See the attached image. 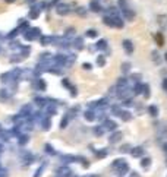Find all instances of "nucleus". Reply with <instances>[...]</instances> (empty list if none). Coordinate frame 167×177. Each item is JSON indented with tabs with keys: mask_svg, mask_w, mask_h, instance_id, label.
<instances>
[{
	"mask_svg": "<svg viewBox=\"0 0 167 177\" xmlns=\"http://www.w3.org/2000/svg\"><path fill=\"white\" fill-rule=\"evenodd\" d=\"M103 22L107 26H112V28H123V21L120 16H112V15H106L103 18Z\"/></svg>",
	"mask_w": 167,
	"mask_h": 177,
	"instance_id": "obj_1",
	"label": "nucleus"
},
{
	"mask_svg": "<svg viewBox=\"0 0 167 177\" xmlns=\"http://www.w3.org/2000/svg\"><path fill=\"white\" fill-rule=\"evenodd\" d=\"M112 113H113L114 116L120 117L122 120H125V122H129V120L132 119V114L127 111V110H122L120 107H117V105H113V107H112Z\"/></svg>",
	"mask_w": 167,
	"mask_h": 177,
	"instance_id": "obj_2",
	"label": "nucleus"
},
{
	"mask_svg": "<svg viewBox=\"0 0 167 177\" xmlns=\"http://www.w3.org/2000/svg\"><path fill=\"white\" fill-rule=\"evenodd\" d=\"M40 28H29L27 29L25 32H24V38L27 40V41H32L35 40L37 37H40Z\"/></svg>",
	"mask_w": 167,
	"mask_h": 177,
	"instance_id": "obj_3",
	"label": "nucleus"
},
{
	"mask_svg": "<svg viewBox=\"0 0 167 177\" xmlns=\"http://www.w3.org/2000/svg\"><path fill=\"white\" fill-rule=\"evenodd\" d=\"M56 12H57V15L65 16V15H67V13L70 12V7H69V5L60 3V5H57V6H56Z\"/></svg>",
	"mask_w": 167,
	"mask_h": 177,
	"instance_id": "obj_4",
	"label": "nucleus"
},
{
	"mask_svg": "<svg viewBox=\"0 0 167 177\" xmlns=\"http://www.w3.org/2000/svg\"><path fill=\"white\" fill-rule=\"evenodd\" d=\"M53 63L56 66H66V56L65 54H56L53 57Z\"/></svg>",
	"mask_w": 167,
	"mask_h": 177,
	"instance_id": "obj_5",
	"label": "nucleus"
},
{
	"mask_svg": "<svg viewBox=\"0 0 167 177\" xmlns=\"http://www.w3.org/2000/svg\"><path fill=\"white\" fill-rule=\"evenodd\" d=\"M31 114H32V110H31V105H29V104H25L22 108H21V111H19V116L22 119H28Z\"/></svg>",
	"mask_w": 167,
	"mask_h": 177,
	"instance_id": "obj_6",
	"label": "nucleus"
},
{
	"mask_svg": "<svg viewBox=\"0 0 167 177\" xmlns=\"http://www.w3.org/2000/svg\"><path fill=\"white\" fill-rule=\"evenodd\" d=\"M21 160L24 161V164H25V165H29L31 163L35 161V157H34L31 152H24V154H22V157H21Z\"/></svg>",
	"mask_w": 167,
	"mask_h": 177,
	"instance_id": "obj_7",
	"label": "nucleus"
},
{
	"mask_svg": "<svg viewBox=\"0 0 167 177\" xmlns=\"http://www.w3.org/2000/svg\"><path fill=\"white\" fill-rule=\"evenodd\" d=\"M104 122H103V126H104V129H107V130H116V127H117V125L114 123L113 120H110V119H103Z\"/></svg>",
	"mask_w": 167,
	"mask_h": 177,
	"instance_id": "obj_8",
	"label": "nucleus"
},
{
	"mask_svg": "<svg viewBox=\"0 0 167 177\" xmlns=\"http://www.w3.org/2000/svg\"><path fill=\"white\" fill-rule=\"evenodd\" d=\"M127 84H129V81L126 78H122L117 81V84H116V91H122V89H125L127 88Z\"/></svg>",
	"mask_w": 167,
	"mask_h": 177,
	"instance_id": "obj_9",
	"label": "nucleus"
},
{
	"mask_svg": "<svg viewBox=\"0 0 167 177\" xmlns=\"http://www.w3.org/2000/svg\"><path fill=\"white\" fill-rule=\"evenodd\" d=\"M120 139H122V132H113L110 135V138H108V142L110 144H117Z\"/></svg>",
	"mask_w": 167,
	"mask_h": 177,
	"instance_id": "obj_10",
	"label": "nucleus"
},
{
	"mask_svg": "<svg viewBox=\"0 0 167 177\" xmlns=\"http://www.w3.org/2000/svg\"><path fill=\"white\" fill-rule=\"evenodd\" d=\"M122 44H123V48L126 50L127 54H132V53H134V44H132L131 40H125Z\"/></svg>",
	"mask_w": 167,
	"mask_h": 177,
	"instance_id": "obj_11",
	"label": "nucleus"
},
{
	"mask_svg": "<svg viewBox=\"0 0 167 177\" xmlns=\"http://www.w3.org/2000/svg\"><path fill=\"white\" fill-rule=\"evenodd\" d=\"M131 154H132V157L139 158L144 155V149H142V146H135V148L131 149Z\"/></svg>",
	"mask_w": 167,
	"mask_h": 177,
	"instance_id": "obj_12",
	"label": "nucleus"
},
{
	"mask_svg": "<svg viewBox=\"0 0 167 177\" xmlns=\"http://www.w3.org/2000/svg\"><path fill=\"white\" fill-rule=\"evenodd\" d=\"M34 86H35L37 89H40V91H44V89L47 88V84H46V81H44V79L38 78L37 81H35V84H34Z\"/></svg>",
	"mask_w": 167,
	"mask_h": 177,
	"instance_id": "obj_13",
	"label": "nucleus"
},
{
	"mask_svg": "<svg viewBox=\"0 0 167 177\" xmlns=\"http://www.w3.org/2000/svg\"><path fill=\"white\" fill-rule=\"evenodd\" d=\"M34 103L38 105L40 108H46L47 104H48V100H47V98H41V97H37V98L34 100Z\"/></svg>",
	"mask_w": 167,
	"mask_h": 177,
	"instance_id": "obj_14",
	"label": "nucleus"
},
{
	"mask_svg": "<svg viewBox=\"0 0 167 177\" xmlns=\"http://www.w3.org/2000/svg\"><path fill=\"white\" fill-rule=\"evenodd\" d=\"M62 85L65 86L66 89H69V91L72 92V95H76V89H75L74 86H72V84H70L67 79H63V81H62Z\"/></svg>",
	"mask_w": 167,
	"mask_h": 177,
	"instance_id": "obj_15",
	"label": "nucleus"
},
{
	"mask_svg": "<svg viewBox=\"0 0 167 177\" xmlns=\"http://www.w3.org/2000/svg\"><path fill=\"white\" fill-rule=\"evenodd\" d=\"M46 113L48 116H53V114L57 113V107H56L53 103H50V104H47V107H46Z\"/></svg>",
	"mask_w": 167,
	"mask_h": 177,
	"instance_id": "obj_16",
	"label": "nucleus"
},
{
	"mask_svg": "<svg viewBox=\"0 0 167 177\" xmlns=\"http://www.w3.org/2000/svg\"><path fill=\"white\" fill-rule=\"evenodd\" d=\"M41 46H48V44H51L54 41V37H50V35H43L41 37Z\"/></svg>",
	"mask_w": 167,
	"mask_h": 177,
	"instance_id": "obj_17",
	"label": "nucleus"
},
{
	"mask_svg": "<svg viewBox=\"0 0 167 177\" xmlns=\"http://www.w3.org/2000/svg\"><path fill=\"white\" fill-rule=\"evenodd\" d=\"M50 126H51V120H50L48 116H46V117L41 120V127H43L44 130H48V129H50Z\"/></svg>",
	"mask_w": 167,
	"mask_h": 177,
	"instance_id": "obj_18",
	"label": "nucleus"
},
{
	"mask_svg": "<svg viewBox=\"0 0 167 177\" xmlns=\"http://www.w3.org/2000/svg\"><path fill=\"white\" fill-rule=\"evenodd\" d=\"M84 117L87 119L88 122H93V120H95L97 114H95V111H94V110H87V111L84 113Z\"/></svg>",
	"mask_w": 167,
	"mask_h": 177,
	"instance_id": "obj_19",
	"label": "nucleus"
},
{
	"mask_svg": "<svg viewBox=\"0 0 167 177\" xmlns=\"http://www.w3.org/2000/svg\"><path fill=\"white\" fill-rule=\"evenodd\" d=\"M89 9H91L93 12H101V5L97 0H93V2L89 3Z\"/></svg>",
	"mask_w": 167,
	"mask_h": 177,
	"instance_id": "obj_20",
	"label": "nucleus"
},
{
	"mask_svg": "<svg viewBox=\"0 0 167 177\" xmlns=\"http://www.w3.org/2000/svg\"><path fill=\"white\" fill-rule=\"evenodd\" d=\"M134 94L135 95H139V94H142V91H144V84H139V82H136V84H134Z\"/></svg>",
	"mask_w": 167,
	"mask_h": 177,
	"instance_id": "obj_21",
	"label": "nucleus"
},
{
	"mask_svg": "<svg viewBox=\"0 0 167 177\" xmlns=\"http://www.w3.org/2000/svg\"><path fill=\"white\" fill-rule=\"evenodd\" d=\"M125 163H126V161H125L123 158H119V160H114V161H113V164H112V168H113V170L116 171L117 168H119V167H122V165L125 164Z\"/></svg>",
	"mask_w": 167,
	"mask_h": 177,
	"instance_id": "obj_22",
	"label": "nucleus"
},
{
	"mask_svg": "<svg viewBox=\"0 0 167 177\" xmlns=\"http://www.w3.org/2000/svg\"><path fill=\"white\" fill-rule=\"evenodd\" d=\"M95 48H97V50H100V51L107 50V41H106V40H100V41L95 44Z\"/></svg>",
	"mask_w": 167,
	"mask_h": 177,
	"instance_id": "obj_23",
	"label": "nucleus"
},
{
	"mask_svg": "<svg viewBox=\"0 0 167 177\" xmlns=\"http://www.w3.org/2000/svg\"><path fill=\"white\" fill-rule=\"evenodd\" d=\"M122 13H123V16L126 18L127 21H134L135 18V13L131 10V9H125V10H122Z\"/></svg>",
	"mask_w": 167,
	"mask_h": 177,
	"instance_id": "obj_24",
	"label": "nucleus"
},
{
	"mask_svg": "<svg viewBox=\"0 0 167 177\" xmlns=\"http://www.w3.org/2000/svg\"><path fill=\"white\" fill-rule=\"evenodd\" d=\"M127 171H129V165H127L126 163H125V164L122 165V167H119V168L116 170V173H117L119 176H125V174H126Z\"/></svg>",
	"mask_w": 167,
	"mask_h": 177,
	"instance_id": "obj_25",
	"label": "nucleus"
},
{
	"mask_svg": "<svg viewBox=\"0 0 167 177\" xmlns=\"http://www.w3.org/2000/svg\"><path fill=\"white\" fill-rule=\"evenodd\" d=\"M72 119H74V117H72V116H70L69 113H66V114H65V117H63V122L60 123V127H62V129H65V127L67 126V123H69V122H70Z\"/></svg>",
	"mask_w": 167,
	"mask_h": 177,
	"instance_id": "obj_26",
	"label": "nucleus"
},
{
	"mask_svg": "<svg viewBox=\"0 0 167 177\" xmlns=\"http://www.w3.org/2000/svg\"><path fill=\"white\" fill-rule=\"evenodd\" d=\"M74 47L76 48V50H81V48L84 47V40L81 38V37L75 38V41H74Z\"/></svg>",
	"mask_w": 167,
	"mask_h": 177,
	"instance_id": "obj_27",
	"label": "nucleus"
},
{
	"mask_svg": "<svg viewBox=\"0 0 167 177\" xmlns=\"http://www.w3.org/2000/svg\"><path fill=\"white\" fill-rule=\"evenodd\" d=\"M155 43L158 44L160 47L164 46V37H163V34L161 32H157L155 34Z\"/></svg>",
	"mask_w": 167,
	"mask_h": 177,
	"instance_id": "obj_28",
	"label": "nucleus"
},
{
	"mask_svg": "<svg viewBox=\"0 0 167 177\" xmlns=\"http://www.w3.org/2000/svg\"><path fill=\"white\" fill-rule=\"evenodd\" d=\"M104 130H106V129H104V126H97V127H94V135H95V136H103V135H104Z\"/></svg>",
	"mask_w": 167,
	"mask_h": 177,
	"instance_id": "obj_29",
	"label": "nucleus"
},
{
	"mask_svg": "<svg viewBox=\"0 0 167 177\" xmlns=\"http://www.w3.org/2000/svg\"><path fill=\"white\" fill-rule=\"evenodd\" d=\"M7 97H10V94H9V91H7L6 88L0 89V101H6Z\"/></svg>",
	"mask_w": 167,
	"mask_h": 177,
	"instance_id": "obj_30",
	"label": "nucleus"
},
{
	"mask_svg": "<svg viewBox=\"0 0 167 177\" xmlns=\"http://www.w3.org/2000/svg\"><path fill=\"white\" fill-rule=\"evenodd\" d=\"M38 15H40V7H35V9H31L29 10V18L31 19H35V18H38Z\"/></svg>",
	"mask_w": 167,
	"mask_h": 177,
	"instance_id": "obj_31",
	"label": "nucleus"
},
{
	"mask_svg": "<svg viewBox=\"0 0 167 177\" xmlns=\"http://www.w3.org/2000/svg\"><path fill=\"white\" fill-rule=\"evenodd\" d=\"M9 138H10V133L0 127V139H2V141H7Z\"/></svg>",
	"mask_w": 167,
	"mask_h": 177,
	"instance_id": "obj_32",
	"label": "nucleus"
},
{
	"mask_svg": "<svg viewBox=\"0 0 167 177\" xmlns=\"http://www.w3.org/2000/svg\"><path fill=\"white\" fill-rule=\"evenodd\" d=\"M47 168V163H43V164L40 165V167H38V170L35 171V174H34V177H40L41 174H43V171L46 170Z\"/></svg>",
	"mask_w": 167,
	"mask_h": 177,
	"instance_id": "obj_33",
	"label": "nucleus"
},
{
	"mask_svg": "<svg viewBox=\"0 0 167 177\" xmlns=\"http://www.w3.org/2000/svg\"><path fill=\"white\" fill-rule=\"evenodd\" d=\"M158 138L160 139H167V126H163L158 130Z\"/></svg>",
	"mask_w": 167,
	"mask_h": 177,
	"instance_id": "obj_34",
	"label": "nucleus"
},
{
	"mask_svg": "<svg viewBox=\"0 0 167 177\" xmlns=\"http://www.w3.org/2000/svg\"><path fill=\"white\" fill-rule=\"evenodd\" d=\"M75 60H76V56H75V54L66 56V66H72L75 63Z\"/></svg>",
	"mask_w": 167,
	"mask_h": 177,
	"instance_id": "obj_35",
	"label": "nucleus"
},
{
	"mask_svg": "<svg viewBox=\"0 0 167 177\" xmlns=\"http://www.w3.org/2000/svg\"><path fill=\"white\" fill-rule=\"evenodd\" d=\"M148 111H150V114H151L153 117H157V114H158V108H157L155 105H150V107H148Z\"/></svg>",
	"mask_w": 167,
	"mask_h": 177,
	"instance_id": "obj_36",
	"label": "nucleus"
},
{
	"mask_svg": "<svg viewBox=\"0 0 167 177\" xmlns=\"http://www.w3.org/2000/svg\"><path fill=\"white\" fill-rule=\"evenodd\" d=\"M151 56H153V60H154V63H155V65H161V57H160V54H158V53L153 51Z\"/></svg>",
	"mask_w": 167,
	"mask_h": 177,
	"instance_id": "obj_37",
	"label": "nucleus"
},
{
	"mask_svg": "<svg viewBox=\"0 0 167 177\" xmlns=\"http://www.w3.org/2000/svg\"><path fill=\"white\" fill-rule=\"evenodd\" d=\"M18 138H19V145H21V146H22V145H25L28 141H29V136H28V135H19Z\"/></svg>",
	"mask_w": 167,
	"mask_h": 177,
	"instance_id": "obj_38",
	"label": "nucleus"
},
{
	"mask_svg": "<svg viewBox=\"0 0 167 177\" xmlns=\"http://www.w3.org/2000/svg\"><path fill=\"white\" fill-rule=\"evenodd\" d=\"M21 50H22V51H21L19 54H21V56H22V57H24V59L29 56V51H31V48H29V47H22Z\"/></svg>",
	"mask_w": 167,
	"mask_h": 177,
	"instance_id": "obj_39",
	"label": "nucleus"
},
{
	"mask_svg": "<svg viewBox=\"0 0 167 177\" xmlns=\"http://www.w3.org/2000/svg\"><path fill=\"white\" fill-rule=\"evenodd\" d=\"M22 59H24V57H22L21 54H12V56H10V62H12V63H18V62H21Z\"/></svg>",
	"mask_w": 167,
	"mask_h": 177,
	"instance_id": "obj_40",
	"label": "nucleus"
},
{
	"mask_svg": "<svg viewBox=\"0 0 167 177\" xmlns=\"http://www.w3.org/2000/svg\"><path fill=\"white\" fill-rule=\"evenodd\" d=\"M44 151H46L47 154H50V155H56V152H54V149L51 148V145H50V144H46V146H44Z\"/></svg>",
	"mask_w": 167,
	"mask_h": 177,
	"instance_id": "obj_41",
	"label": "nucleus"
},
{
	"mask_svg": "<svg viewBox=\"0 0 167 177\" xmlns=\"http://www.w3.org/2000/svg\"><path fill=\"white\" fill-rule=\"evenodd\" d=\"M141 165H142L144 168H148V167L151 165V160H150V158H144V160L141 161Z\"/></svg>",
	"mask_w": 167,
	"mask_h": 177,
	"instance_id": "obj_42",
	"label": "nucleus"
},
{
	"mask_svg": "<svg viewBox=\"0 0 167 177\" xmlns=\"http://www.w3.org/2000/svg\"><path fill=\"white\" fill-rule=\"evenodd\" d=\"M95 154H97V158H106L107 157V149H100V151H97Z\"/></svg>",
	"mask_w": 167,
	"mask_h": 177,
	"instance_id": "obj_43",
	"label": "nucleus"
},
{
	"mask_svg": "<svg viewBox=\"0 0 167 177\" xmlns=\"http://www.w3.org/2000/svg\"><path fill=\"white\" fill-rule=\"evenodd\" d=\"M97 65H98V66H104V65H106V59H104V56H98V57H97Z\"/></svg>",
	"mask_w": 167,
	"mask_h": 177,
	"instance_id": "obj_44",
	"label": "nucleus"
},
{
	"mask_svg": "<svg viewBox=\"0 0 167 177\" xmlns=\"http://www.w3.org/2000/svg\"><path fill=\"white\" fill-rule=\"evenodd\" d=\"M142 94H144V97H145V98L150 97V86H148L147 84H144V91H142Z\"/></svg>",
	"mask_w": 167,
	"mask_h": 177,
	"instance_id": "obj_45",
	"label": "nucleus"
},
{
	"mask_svg": "<svg viewBox=\"0 0 167 177\" xmlns=\"http://www.w3.org/2000/svg\"><path fill=\"white\" fill-rule=\"evenodd\" d=\"M19 28H16V29H13V31H12V32H9V35H7V38H15V37H16V35H18V34H19Z\"/></svg>",
	"mask_w": 167,
	"mask_h": 177,
	"instance_id": "obj_46",
	"label": "nucleus"
},
{
	"mask_svg": "<svg viewBox=\"0 0 167 177\" xmlns=\"http://www.w3.org/2000/svg\"><path fill=\"white\" fill-rule=\"evenodd\" d=\"M87 35L88 37H97V31H95V29H89V31H87Z\"/></svg>",
	"mask_w": 167,
	"mask_h": 177,
	"instance_id": "obj_47",
	"label": "nucleus"
},
{
	"mask_svg": "<svg viewBox=\"0 0 167 177\" xmlns=\"http://www.w3.org/2000/svg\"><path fill=\"white\" fill-rule=\"evenodd\" d=\"M129 67H131V66L127 65V63H125V65L122 66V72H123V73H127V70H129Z\"/></svg>",
	"mask_w": 167,
	"mask_h": 177,
	"instance_id": "obj_48",
	"label": "nucleus"
},
{
	"mask_svg": "<svg viewBox=\"0 0 167 177\" xmlns=\"http://www.w3.org/2000/svg\"><path fill=\"white\" fill-rule=\"evenodd\" d=\"M0 177H7V171L5 168H0Z\"/></svg>",
	"mask_w": 167,
	"mask_h": 177,
	"instance_id": "obj_49",
	"label": "nucleus"
},
{
	"mask_svg": "<svg viewBox=\"0 0 167 177\" xmlns=\"http://www.w3.org/2000/svg\"><path fill=\"white\" fill-rule=\"evenodd\" d=\"M163 86H164V89H166V92H167V78L163 81Z\"/></svg>",
	"mask_w": 167,
	"mask_h": 177,
	"instance_id": "obj_50",
	"label": "nucleus"
},
{
	"mask_svg": "<svg viewBox=\"0 0 167 177\" xmlns=\"http://www.w3.org/2000/svg\"><path fill=\"white\" fill-rule=\"evenodd\" d=\"M78 13H79V15H82V16H84V15H85V10H84V9H78Z\"/></svg>",
	"mask_w": 167,
	"mask_h": 177,
	"instance_id": "obj_51",
	"label": "nucleus"
},
{
	"mask_svg": "<svg viewBox=\"0 0 167 177\" xmlns=\"http://www.w3.org/2000/svg\"><path fill=\"white\" fill-rule=\"evenodd\" d=\"M163 149H164V152H166V155H167V142L163 145Z\"/></svg>",
	"mask_w": 167,
	"mask_h": 177,
	"instance_id": "obj_52",
	"label": "nucleus"
},
{
	"mask_svg": "<svg viewBox=\"0 0 167 177\" xmlns=\"http://www.w3.org/2000/svg\"><path fill=\"white\" fill-rule=\"evenodd\" d=\"M84 69H91V65H88V63H85V65H84Z\"/></svg>",
	"mask_w": 167,
	"mask_h": 177,
	"instance_id": "obj_53",
	"label": "nucleus"
},
{
	"mask_svg": "<svg viewBox=\"0 0 167 177\" xmlns=\"http://www.w3.org/2000/svg\"><path fill=\"white\" fill-rule=\"evenodd\" d=\"M131 177H139V176H138V173H131Z\"/></svg>",
	"mask_w": 167,
	"mask_h": 177,
	"instance_id": "obj_54",
	"label": "nucleus"
},
{
	"mask_svg": "<svg viewBox=\"0 0 167 177\" xmlns=\"http://www.w3.org/2000/svg\"><path fill=\"white\" fill-rule=\"evenodd\" d=\"M13 2H16V0H6V3H13Z\"/></svg>",
	"mask_w": 167,
	"mask_h": 177,
	"instance_id": "obj_55",
	"label": "nucleus"
},
{
	"mask_svg": "<svg viewBox=\"0 0 167 177\" xmlns=\"http://www.w3.org/2000/svg\"><path fill=\"white\" fill-rule=\"evenodd\" d=\"M0 152H3V145L0 144Z\"/></svg>",
	"mask_w": 167,
	"mask_h": 177,
	"instance_id": "obj_56",
	"label": "nucleus"
},
{
	"mask_svg": "<svg viewBox=\"0 0 167 177\" xmlns=\"http://www.w3.org/2000/svg\"><path fill=\"white\" fill-rule=\"evenodd\" d=\"M28 3H34V2H35V0H27Z\"/></svg>",
	"mask_w": 167,
	"mask_h": 177,
	"instance_id": "obj_57",
	"label": "nucleus"
},
{
	"mask_svg": "<svg viewBox=\"0 0 167 177\" xmlns=\"http://www.w3.org/2000/svg\"><path fill=\"white\" fill-rule=\"evenodd\" d=\"M84 177H97V176H94V174H91V176H84Z\"/></svg>",
	"mask_w": 167,
	"mask_h": 177,
	"instance_id": "obj_58",
	"label": "nucleus"
},
{
	"mask_svg": "<svg viewBox=\"0 0 167 177\" xmlns=\"http://www.w3.org/2000/svg\"><path fill=\"white\" fill-rule=\"evenodd\" d=\"M164 57H166V60H167V53H166V56H164Z\"/></svg>",
	"mask_w": 167,
	"mask_h": 177,
	"instance_id": "obj_59",
	"label": "nucleus"
},
{
	"mask_svg": "<svg viewBox=\"0 0 167 177\" xmlns=\"http://www.w3.org/2000/svg\"><path fill=\"white\" fill-rule=\"evenodd\" d=\"M0 51H2V46H0Z\"/></svg>",
	"mask_w": 167,
	"mask_h": 177,
	"instance_id": "obj_60",
	"label": "nucleus"
}]
</instances>
